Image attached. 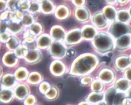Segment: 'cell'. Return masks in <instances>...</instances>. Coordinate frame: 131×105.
Wrapping results in <instances>:
<instances>
[{
    "mask_svg": "<svg viewBox=\"0 0 131 105\" xmlns=\"http://www.w3.org/2000/svg\"><path fill=\"white\" fill-rule=\"evenodd\" d=\"M96 44L99 48L105 49L109 48L111 44V41L108 37L105 36H100L96 39Z\"/></svg>",
    "mask_w": 131,
    "mask_h": 105,
    "instance_id": "cell-1",
    "label": "cell"
},
{
    "mask_svg": "<svg viewBox=\"0 0 131 105\" xmlns=\"http://www.w3.org/2000/svg\"><path fill=\"white\" fill-rule=\"evenodd\" d=\"M112 31L113 34L116 37H118L127 32L128 31V28L124 25L116 24L113 27Z\"/></svg>",
    "mask_w": 131,
    "mask_h": 105,
    "instance_id": "cell-2",
    "label": "cell"
},
{
    "mask_svg": "<svg viewBox=\"0 0 131 105\" xmlns=\"http://www.w3.org/2000/svg\"><path fill=\"white\" fill-rule=\"evenodd\" d=\"M103 95L100 94H93L90 95L88 98V101L90 104H96L97 103L102 101Z\"/></svg>",
    "mask_w": 131,
    "mask_h": 105,
    "instance_id": "cell-3",
    "label": "cell"
},
{
    "mask_svg": "<svg viewBox=\"0 0 131 105\" xmlns=\"http://www.w3.org/2000/svg\"><path fill=\"white\" fill-rule=\"evenodd\" d=\"M13 94L10 91L5 90L1 93V100L3 102L8 103L11 100Z\"/></svg>",
    "mask_w": 131,
    "mask_h": 105,
    "instance_id": "cell-4",
    "label": "cell"
},
{
    "mask_svg": "<svg viewBox=\"0 0 131 105\" xmlns=\"http://www.w3.org/2000/svg\"><path fill=\"white\" fill-rule=\"evenodd\" d=\"M130 43V37L128 36H124L120 38L117 41V45L120 48L128 47Z\"/></svg>",
    "mask_w": 131,
    "mask_h": 105,
    "instance_id": "cell-5",
    "label": "cell"
},
{
    "mask_svg": "<svg viewBox=\"0 0 131 105\" xmlns=\"http://www.w3.org/2000/svg\"><path fill=\"white\" fill-rule=\"evenodd\" d=\"M23 87H20L16 90V96L19 100L24 99L27 95V90Z\"/></svg>",
    "mask_w": 131,
    "mask_h": 105,
    "instance_id": "cell-6",
    "label": "cell"
},
{
    "mask_svg": "<svg viewBox=\"0 0 131 105\" xmlns=\"http://www.w3.org/2000/svg\"><path fill=\"white\" fill-rule=\"evenodd\" d=\"M118 18L120 21L125 22L129 20V15L128 12L125 10L120 11L118 13Z\"/></svg>",
    "mask_w": 131,
    "mask_h": 105,
    "instance_id": "cell-7",
    "label": "cell"
},
{
    "mask_svg": "<svg viewBox=\"0 0 131 105\" xmlns=\"http://www.w3.org/2000/svg\"><path fill=\"white\" fill-rule=\"evenodd\" d=\"M106 17L110 19H113L115 17V11L113 8L108 7L105 10Z\"/></svg>",
    "mask_w": 131,
    "mask_h": 105,
    "instance_id": "cell-8",
    "label": "cell"
},
{
    "mask_svg": "<svg viewBox=\"0 0 131 105\" xmlns=\"http://www.w3.org/2000/svg\"><path fill=\"white\" fill-rule=\"evenodd\" d=\"M128 82L124 79L120 80L117 84V88L122 91H124L126 90L128 87Z\"/></svg>",
    "mask_w": 131,
    "mask_h": 105,
    "instance_id": "cell-9",
    "label": "cell"
},
{
    "mask_svg": "<svg viewBox=\"0 0 131 105\" xmlns=\"http://www.w3.org/2000/svg\"><path fill=\"white\" fill-rule=\"evenodd\" d=\"M52 50L53 51V53H54L56 55H58L57 54H59L61 52L62 53L63 51L62 47L58 44H54L52 47Z\"/></svg>",
    "mask_w": 131,
    "mask_h": 105,
    "instance_id": "cell-10",
    "label": "cell"
},
{
    "mask_svg": "<svg viewBox=\"0 0 131 105\" xmlns=\"http://www.w3.org/2000/svg\"><path fill=\"white\" fill-rule=\"evenodd\" d=\"M42 7L43 10L45 11L48 12V11H50L52 10V4L50 3V2L48 1H45L42 3Z\"/></svg>",
    "mask_w": 131,
    "mask_h": 105,
    "instance_id": "cell-11",
    "label": "cell"
},
{
    "mask_svg": "<svg viewBox=\"0 0 131 105\" xmlns=\"http://www.w3.org/2000/svg\"><path fill=\"white\" fill-rule=\"evenodd\" d=\"M80 37L79 34L78 32L72 33L68 36V40L70 41H75L77 40Z\"/></svg>",
    "mask_w": 131,
    "mask_h": 105,
    "instance_id": "cell-12",
    "label": "cell"
},
{
    "mask_svg": "<svg viewBox=\"0 0 131 105\" xmlns=\"http://www.w3.org/2000/svg\"><path fill=\"white\" fill-rule=\"evenodd\" d=\"M128 59L126 58H123L119 60L118 65L121 68H124L128 66Z\"/></svg>",
    "mask_w": 131,
    "mask_h": 105,
    "instance_id": "cell-13",
    "label": "cell"
},
{
    "mask_svg": "<svg viewBox=\"0 0 131 105\" xmlns=\"http://www.w3.org/2000/svg\"><path fill=\"white\" fill-rule=\"evenodd\" d=\"M95 20L97 24L99 26H102L105 24V21L101 15H98L96 16Z\"/></svg>",
    "mask_w": 131,
    "mask_h": 105,
    "instance_id": "cell-14",
    "label": "cell"
},
{
    "mask_svg": "<svg viewBox=\"0 0 131 105\" xmlns=\"http://www.w3.org/2000/svg\"><path fill=\"white\" fill-rule=\"evenodd\" d=\"M94 33V32L93 29L90 28H87L86 29H85V30H84L83 34L85 37L91 38L93 36Z\"/></svg>",
    "mask_w": 131,
    "mask_h": 105,
    "instance_id": "cell-15",
    "label": "cell"
},
{
    "mask_svg": "<svg viewBox=\"0 0 131 105\" xmlns=\"http://www.w3.org/2000/svg\"><path fill=\"white\" fill-rule=\"evenodd\" d=\"M35 99L32 96H29L24 101L25 105H34Z\"/></svg>",
    "mask_w": 131,
    "mask_h": 105,
    "instance_id": "cell-16",
    "label": "cell"
},
{
    "mask_svg": "<svg viewBox=\"0 0 131 105\" xmlns=\"http://www.w3.org/2000/svg\"><path fill=\"white\" fill-rule=\"evenodd\" d=\"M38 10V5L35 2L32 3L30 6V10L32 12H35Z\"/></svg>",
    "mask_w": 131,
    "mask_h": 105,
    "instance_id": "cell-17",
    "label": "cell"
},
{
    "mask_svg": "<svg viewBox=\"0 0 131 105\" xmlns=\"http://www.w3.org/2000/svg\"><path fill=\"white\" fill-rule=\"evenodd\" d=\"M111 77H112V75L111 73L108 72L104 73L102 76V78H103V79L106 81H108L111 79Z\"/></svg>",
    "mask_w": 131,
    "mask_h": 105,
    "instance_id": "cell-18",
    "label": "cell"
},
{
    "mask_svg": "<svg viewBox=\"0 0 131 105\" xmlns=\"http://www.w3.org/2000/svg\"><path fill=\"white\" fill-rule=\"evenodd\" d=\"M49 39L48 38V37H42V38L39 41V43L40 45L42 46H46L49 44Z\"/></svg>",
    "mask_w": 131,
    "mask_h": 105,
    "instance_id": "cell-19",
    "label": "cell"
},
{
    "mask_svg": "<svg viewBox=\"0 0 131 105\" xmlns=\"http://www.w3.org/2000/svg\"><path fill=\"white\" fill-rule=\"evenodd\" d=\"M6 61L9 64H13L15 61V57L12 54L9 55L6 58Z\"/></svg>",
    "mask_w": 131,
    "mask_h": 105,
    "instance_id": "cell-20",
    "label": "cell"
},
{
    "mask_svg": "<svg viewBox=\"0 0 131 105\" xmlns=\"http://www.w3.org/2000/svg\"><path fill=\"white\" fill-rule=\"evenodd\" d=\"M47 96L49 99H53L56 97L55 91L52 90L49 91V92L47 94Z\"/></svg>",
    "mask_w": 131,
    "mask_h": 105,
    "instance_id": "cell-21",
    "label": "cell"
},
{
    "mask_svg": "<svg viewBox=\"0 0 131 105\" xmlns=\"http://www.w3.org/2000/svg\"><path fill=\"white\" fill-rule=\"evenodd\" d=\"M77 14L79 16V18L84 19L85 18L84 17L85 16V15H86V13L83 10H79L77 12Z\"/></svg>",
    "mask_w": 131,
    "mask_h": 105,
    "instance_id": "cell-22",
    "label": "cell"
},
{
    "mask_svg": "<svg viewBox=\"0 0 131 105\" xmlns=\"http://www.w3.org/2000/svg\"><path fill=\"white\" fill-rule=\"evenodd\" d=\"M44 22L47 26H50L53 23L54 20L50 17L46 18L45 19H44Z\"/></svg>",
    "mask_w": 131,
    "mask_h": 105,
    "instance_id": "cell-23",
    "label": "cell"
},
{
    "mask_svg": "<svg viewBox=\"0 0 131 105\" xmlns=\"http://www.w3.org/2000/svg\"><path fill=\"white\" fill-rule=\"evenodd\" d=\"M54 35H55V37L59 38L61 36L62 37V36L63 35V33H62V32L61 30H59V29H56V30L54 31Z\"/></svg>",
    "mask_w": 131,
    "mask_h": 105,
    "instance_id": "cell-24",
    "label": "cell"
},
{
    "mask_svg": "<svg viewBox=\"0 0 131 105\" xmlns=\"http://www.w3.org/2000/svg\"><path fill=\"white\" fill-rule=\"evenodd\" d=\"M66 14V11L64 8H61L58 11V14L60 16H63Z\"/></svg>",
    "mask_w": 131,
    "mask_h": 105,
    "instance_id": "cell-25",
    "label": "cell"
},
{
    "mask_svg": "<svg viewBox=\"0 0 131 105\" xmlns=\"http://www.w3.org/2000/svg\"><path fill=\"white\" fill-rule=\"evenodd\" d=\"M16 41H15V39H14V38H12L10 40L9 42V47H11V48H14L15 46V43Z\"/></svg>",
    "mask_w": 131,
    "mask_h": 105,
    "instance_id": "cell-26",
    "label": "cell"
},
{
    "mask_svg": "<svg viewBox=\"0 0 131 105\" xmlns=\"http://www.w3.org/2000/svg\"><path fill=\"white\" fill-rule=\"evenodd\" d=\"M16 0H10L9 2V6L10 7L13 8L15 6V4H16Z\"/></svg>",
    "mask_w": 131,
    "mask_h": 105,
    "instance_id": "cell-27",
    "label": "cell"
},
{
    "mask_svg": "<svg viewBox=\"0 0 131 105\" xmlns=\"http://www.w3.org/2000/svg\"><path fill=\"white\" fill-rule=\"evenodd\" d=\"M74 24V20H73V19H69L65 23V25L67 26H72L73 24Z\"/></svg>",
    "mask_w": 131,
    "mask_h": 105,
    "instance_id": "cell-28",
    "label": "cell"
},
{
    "mask_svg": "<svg viewBox=\"0 0 131 105\" xmlns=\"http://www.w3.org/2000/svg\"><path fill=\"white\" fill-rule=\"evenodd\" d=\"M24 23L26 24H29L31 23V18H30V16H25V18H24Z\"/></svg>",
    "mask_w": 131,
    "mask_h": 105,
    "instance_id": "cell-29",
    "label": "cell"
},
{
    "mask_svg": "<svg viewBox=\"0 0 131 105\" xmlns=\"http://www.w3.org/2000/svg\"><path fill=\"white\" fill-rule=\"evenodd\" d=\"M28 5L27 4V3L25 1V2H23L21 3V5H20V7L21 8L23 9V10H25L28 8Z\"/></svg>",
    "mask_w": 131,
    "mask_h": 105,
    "instance_id": "cell-30",
    "label": "cell"
},
{
    "mask_svg": "<svg viewBox=\"0 0 131 105\" xmlns=\"http://www.w3.org/2000/svg\"><path fill=\"white\" fill-rule=\"evenodd\" d=\"M12 79H13V78H11V77H8V78H7L6 79V83H7L8 85H11L12 84L11 82H13V80Z\"/></svg>",
    "mask_w": 131,
    "mask_h": 105,
    "instance_id": "cell-31",
    "label": "cell"
},
{
    "mask_svg": "<svg viewBox=\"0 0 131 105\" xmlns=\"http://www.w3.org/2000/svg\"><path fill=\"white\" fill-rule=\"evenodd\" d=\"M54 67H54L55 70L56 71H57V72H59L60 71V70H61V69H62L61 66L60 65H59V64H56Z\"/></svg>",
    "mask_w": 131,
    "mask_h": 105,
    "instance_id": "cell-32",
    "label": "cell"
},
{
    "mask_svg": "<svg viewBox=\"0 0 131 105\" xmlns=\"http://www.w3.org/2000/svg\"><path fill=\"white\" fill-rule=\"evenodd\" d=\"M126 74L127 78L128 79L131 80V68H129L128 70H127Z\"/></svg>",
    "mask_w": 131,
    "mask_h": 105,
    "instance_id": "cell-33",
    "label": "cell"
},
{
    "mask_svg": "<svg viewBox=\"0 0 131 105\" xmlns=\"http://www.w3.org/2000/svg\"><path fill=\"white\" fill-rule=\"evenodd\" d=\"M32 30H34L35 29V30H34L33 31L35 33H38L39 32V28L38 27V26H37L35 25V26H33L32 27Z\"/></svg>",
    "mask_w": 131,
    "mask_h": 105,
    "instance_id": "cell-34",
    "label": "cell"
},
{
    "mask_svg": "<svg viewBox=\"0 0 131 105\" xmlns=\"http://www.w3.org/2000/svg\"><path fill=\"white\" fill-rule=\"evenodd\" d=\"M36 53H35V52H30V53H29V55L30 58L32 59L33 57H35V56H36Z\"/></svg>",
    "mask_w": 131,
    "mask_h": 105,
    "instance_id": "cell-35",
    "label": "cell"
},
{
    "mask_svg": "<svg viewBox=\"0 0 131 105\" xmlns=\"http://www.w3.org/2000/svg\"><path fill=\"white\" fill-rule=\"evenodd\" d=\"M124 105H131V100H124Z\"/></svg>",
    "mask_w": 131,
    "mask_h": 105,
    "instance_id": "cell-36",
    "label": "cell"
},
{
    "mask_svg": "<svg viewBox=\"0 0 131 105\" xmlns=\"http://www.w3.org/2000/svg\"><path fill=\"white\" fill-rule=\"evenodd\" d=\"M25 73H24V72H22V71L18 73V77H19V78L24 77L25 76Z\"/></svg>",
    "mask_w": 131,
    "mask_h": 105,
    "instance_id": "cell-37",
    "label": "cell"
},
{
    "mask_svg": "<svg viewBox=\"0 0 131 105\" xmlns=\"http://www.w3.org/2000/svg\"><path fill=\"white\" fill-rule=\"evenodd\" d=\"M78 105H91L89 102H82L78 104Z\"/></svg>",
    "mask_w": 131,
    "mask_h": 105,
    "instance_id": "cell-38",
    "label": "cell"
},
{
    "mask_svg": "<svg viewBox=\"0 0 131 105\" xmlns=\"http://www.w3.org/2000/svg\"><path fill=\"white\" fill-rule=\"evenodd\" d=\"M75 2L77 5H80L82 3V0H75Z\"/></svg>",
    "mask_w": 131,
    "mask_h": 105,
    "instance_id": "cell-39",
    "label": "cell"
},
{
    "mask_svg": "<svg viewBox=\"0 0 131 105\" xmlns=\"http://www.w3.org/2000/svg\"><path fill=\"white\" fill-rule=\"evenodd\" d=\"M95 105H107V104L105 102H104V101H101L98 103H97Z\"/></svg>",
    "mask_w": 131,
    "mask_h": 105,
    "instance_id": "cell-40",
    "label": "cell"
},
{
    "mask_svg": "<svg viewBox=\"0 0 131 105\" xmlns=\"http://www.w3.org/2000/svg\"><path fill=\"white\" fill-rule=\"evenodd\" d=\"M118 2L120 3H121V4H123V3H126V2L128 1V0H118Z\"/></svg>",
    "mask_w": 131,
    "mask_h": 105,
    "instance_id": "cell-41",
    "label": "cell"
},
{
    "mask_svg": "<svg viewBox=\"0 0 131 105\" xmlns=\"http://www.w3.org/2000/svg\"><path fill=\"white\" fill-rule=\"evenodd\" d=\"M128 96L131 99V90L128 92Z\"/></svg>",
    "mask_w": 131,
    "mask_h": 105,
    "instance_id": "cell-42",
    "label": "cell"
},
{
    "mask_svg": "<svg viewBox=\"0 0 131 105\" xmlns=\"http://www.w3.org/2000/svg\"><path fill=\"white\" fill-rule=\"evenodd\" d=\"M31 78H37V77H36H36H34V76H33L31 77ZM37 80L36 79H33V80H34H34Z\"/></svg>",
    "mask_w": 131,
    "mask_h": 105,
    "instance_id": "cell-43",
    "label": "cell"
},
{
    "mask_svg": "<svg viewBox=\"0 0 131 105\" xmlns=\"http://www.w3.org/2000/svg\"><path fill=\"white\" fill-rule=\"evenodd\" d=\"M107 1L110 2H114L115 1H116V0H107Z\"/></svg>",
    "mask_w": 131,
    "mask_h": 105,
    "instance_id": "cell-44",
    "label": "cell"
},
{
    "mask_svg": "<svg viewBox=\"0 0 131 105\" xmlns=\"http://www.w3.org/2000/svg\"><path fill=\"white\" fill-rule=\"evenodd\" d=\"M129 13H130V15H131V6L129 7Z\"/></svg>",
    "mask_w": 131,
    "mask_h": 105,
    "instance_id": "cell-45",
    "label": "cell"
},
{
    "mask_svg": "<svg viewBox=\"0 0 131 105\" xmlns=\"http://www.w3.org/2000/svg\"><path fill=\"white\" fill-rule=\"evenodd\" d=\"M130 61H131V58H130Z\"/></svg>",
    "mask_w": 131,
    "mask_h": 105,
    "instance_id": "cell-46",
    "label": "cell"
},
{
    "mask_svg": "<svg viewBox=\"0 0 131 105\" xmlns=\"http://www.w3.org/2000/svg\"><path fill=\"white\" fill-rule=\"evenodd\" d=\"M40 1H42V0H40Z\"/></svg>",
    "mask_w": 131,
    "mask_h": 105,
    "instance_id": "cell-47",
    "label": "cell"
}]
</instances>
